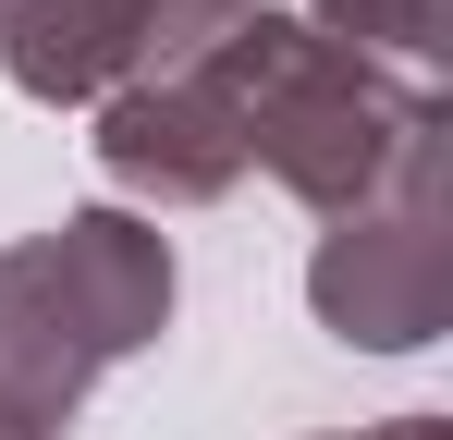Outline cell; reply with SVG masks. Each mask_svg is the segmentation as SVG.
<instances>
[{"mask_svg": "<svg viewBox=\"0 0 453 440\" xmlns=\"http://www.w3.org/2000/svg\"><path fill=\"white\" fill-rule=\"evenodd\" d=\"M245 12H257V0H135V73H184V62H209Z\"/></svg>", "mask_w": 453, "mask_h": 440, "instance_id": "obj_7", "label": "cell"}, {"mask_svg": "<svg viewBox=\"0 0 453 440\" xmlns=\"http://www.w3.org/2000/svg\"><path fill=\"white\" fill-rule=\"evenodd\" d=\"M306 37H331L343 62H368L404 98H441V49H453V0H306Z\"/></svg>", "mask_w": 453, "mask_h": 440, "instance_id": "obj_6", "label": "cell"}, {"mask_svg": "<svg viewBox=\"0 0 453 440\" xmlns=\"http://www.w3.org/2000/svg\"><path fill=\"white\" fill-rule=\"evenodd\" d=\"M172 330V232L135 209H62L50 232L0 245V367L50 379L62 404L98 391V367L148 355Z\"/></svg>", "mask_w": 453, "mask_h": 440, "instance_id": "obj_2", "label": "cell"}, {"mask_svg": "<svg viewBox=\"0 0 453 440\" xmlns=\"http://www.w3.org/2000/svg\"><path fill=\"white\" fill-rule=\"evenodd\" d=\"M306 306L343 355H417L453 330V171L441 135L392 171V196H368L356 220L319 232L306 257Z\"/></svg>", "mask_w": 453, "mask_h": 440, "instance_id": "obj_3", "label": "cell"}, {"mask_svg": "<svg viewBox=\"0 0 453 440\" xmlns=\"http://www.w3.org/2000/svg\"><path fill=\"white\" fill-rule=\"evenodd\" d=\"M368 440H453L441 416H392V429H368Z\"/></svg>", "mask_w": 453, "mask_h": 440, "instance_id": "obj_9", "label": "cell"}, {"mask_svg": "<svg viewBox=\"0 0 453 440\" xmlns=\"http://www.w3.org/2000/svg\"><path fill=\"white\" fill-rule=\"evenodd\" d=\"M86 147H98L111 196H135V209H209V196L245 184V123H233V98H221V73H209V62L111 86Z\"/></svg>", "mask_w": 453, "mask_h": 440, "instance_id": "obj_4", "label": "cell"}, {"mask_svg": "<svg viewBox=\"0 0 453 440\" xmlns=\"http://www.w3.org/2000/svg\"><path fill=\"white\" fill-rule=\"evenodd\" d=\"M0 440H74V404L25 367H0Z\"/></svg>", "mask_w": 453, "mask_h": 440, "instance_id": "obj_8", "label": "cell"}, {"mask_svg": "<svg viewBox=\"0 0 453 440\" xmlns=\"http://www.w3.org/2000/svg\"><path fill=\"white\" fill-rule=\"evenodd\" d=\"M0 73L37 110H98L135 86V0H0Z\"/></svg>", "mask_w": 453, "mask_h": 440, "instance_id": "obj_5", "label": "cell"}, {"mask_svg": "<svg viewBox=\"0 0 453 440\" xmlns=\"http://www.w3.org/2000/svg\"><path fill=\"white\" fill-rule=\"evenodd\" d=\"M209 73H221L233 123H245V171H270L319 220H356L368 196H392V171L441 135V98L380 86L368 62H343L331 37H306L295 12H270V0L209 49Z\"/></svg>", "mask_w": 453, "mask_h": 440, "instance_id": "obj_1", "label": "cell"}]
</instances>
